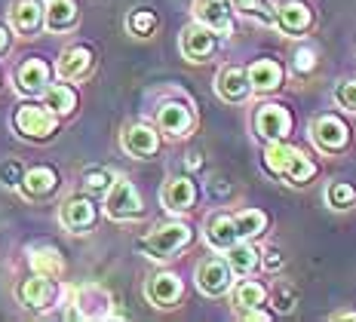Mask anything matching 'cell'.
Instances as JSON below:
<instances>
[{
  "mask_svg": "<svg viewBox=\"0 0 356 322\" xmlns=\"http://www.w3.org/2000/svg\"><path fill=\"white\" fill-rule=\"evenodd\" d=\"M240 239L243 236H240V230H236V221L231 215L218 212L206 221V243H209L215 252H227L234 243H240Z\"/></svg>",
  "mask_w": 356,
  "mask_h": 322,
  "instance_id": "obj_23",
  "label": "cell"
},
{
  "mask_svg": "<svg viewBox=\"0 0 356 322\" xmlns=\"http://www.w3.org/2000/svg\"><path fill=\"white\" fill-rule=\"evenodd\" d=\"M225 258H227V264L234 267V273H236V276H249V273H255V271H258V264H261V252H258L255 245L249 243V239H240V243H234L231 249L225 252Z\"/></svg>",
  "mask_w": 356,
  "mask_h": 322,
  "instance_id": "obj_26",
  "label": "cell"
},
{
  "mask_svg": "<svg viewBox=\"0 0 356 322\" xmlns=\"http://www.w3.org/2000/svg\"><path fill=\"white\" fill-rule=\"evenodd\" d=\"M255 132L264 141H286L289 132H292V114L283 104L267 102L255 111Z\"/></svg>",
  "mask_w": 356,
  "mask_h": 322,
  "instance_id": "obj_10",
  "label": "cell"
},
{
  "mask_svg": "<svg viewBox=\"0 0 356 322\" xmlns=\"http://www.w3.org/2000/svg\"><path fill=\"white\" fill-rule=\"evenodd\" d=\"M28 261H31V271H34V273L56 276V280L65 273L62 252H58L56 245H37V249L28 252Z\"/></svg>",
  "mask_w": 356,
  "mask_h": 322,
  "instance_id": "obj_27",
  "label": "cell"
},
{
  "mask_svg": "<svg viewBox=\"0 0 356 322\" xmlns=\"http://www.w3.org/2000/svg\"><path fill=\"white\" fill-rule=\"evenodd\" d=\"M16 298H19L22 307H28V310H34V313H43L58 301V280L56 276L34 273V276H28V280L19 282Z\"/></svg>",
  "mask_w": 356,
  "mask_h": 322,
  "instance_id": "obj_6",
  "label": "cell"
},
{
  "mask_svg": "<svg viewBox=\"0 0 356 322\" xmlns=\"http://www.w3.org/2000/svg\"><path fill=\"white\" fill-rule=\"evenodd\" d=\"M13 126H16V132L28 141H49L58 132V114L49 104L25 102V104H19L16 114H13Z\"/></svg>",
  "mask_w": 356,
  "mask_h": 322,
  "instance_id": "obj_2",
  "label": "cell"
},
{
  "mask_svg": "<svg viewBox=\"0 0 356 322\" xmlns=\"http://www.w3.org/2000/svg\"><path fill=\"white\" fill-rule=\"evenodd\" d=\"M234 6L227 0H194V19L200 25L212 28L215 34H234V19H231Z\"/></svg>",
  "mask_w": 356,
  "mask_h": 322,
  "instance_id": "obj_17",
  "label": "cell"
},
{
  "mask_svg": "<svg viewBox=\"0 0 356 322\" xmlns=\"http://www.w3.org/2000/svg\"><path fill=\"white\" fill-rule=\"evenodd\" d=\"M10 43H13V34L6 25H0V56H6L10 52Z\"/></svg>",
  "mask_w": 356,
  "mask_h": 322,
  "instance_id": "obj_40",
  "label": "cell"
},
{
  "mask_svg": "<svg viewBox=\"0 0 356 322\" xmlns=\"http://www.w3.org/2000/svg\"><path fill=\"white\" fill-rule=\"evenodd\" d=\"M273 13H277V28L286 37H301L314 25V13H310V6L304 0H286Z\"/></svg>",
  "mask_w": 356,
  "mask_h": 322,
  "instance_id": "obj_16",
  "label": "cell"
},
{
  "mask_svg": "<svg viewBox=\"0 0 356 322\" xmlns=\"http://www.w3.org/2000/svg\"><path fill=\"white\" fill-rule=\"evenodd\" d=\"M234 267L227 258H203L197 264V289L209 298H221L234 289Z\"/></svg>",
  "mask_w": 356,
  "mask_h": 322,
  "instance_id": "obj_7",
  "label": "cell"
},
{
  "mask_svg": "<svg viewBox=\"0 0 356 322\" xmlns=\"http://www.w3.org/2000/svg\"><path fill=\"white\" fill-rule=\"evenodd\" d=\"M264 169L270 172L273 178H286V182L295 184V187L310 184L316 178V172H320L307 154L298 151V147H292V145H286V141H267Z\"/></svg>",
  "mask_w": 356,
  "mask_h": 322,
  "instance_id": "obj_1",
  "label": "cell"
},
{
  "mask_svg": "<svg viewBox=\"0 0 356 322\" xmlns=\"http://www.w3.org/2000/svg\"><path fill=\"white\" fill-rule=\"evenodd\" d=\"M264 301H267V289L261 286V282H255V280H243L240 286L234 289V307L240 313L258 310Z\"/></svg>",
  "mask_w": 356,
  "mask_h": 322,
  "instance_id": "obj_28",
  "label": "cell"
},
{
  "mask_svg": "<svg viewBox=\"0 0 356 322\" xmlns=\"http://www.w3.org/2000/svg\"><path fill=\"white\" fill-rule=\"evenodd\" d=\"M25 166H22L19 160H3L0 163V184L3 187H13V191H19L22 182H25Z\"/></svg>",
  "mask_w": 356,
  "mask_h": 322,
  "instance_id": "obj_36",
  "label": "cell"
},
{
  "mask_svg": "<svg viewBox=\"0 0 356 322\" xmlns=\"http://www.w3.org/2000/svg\"><path fill=\"white\" fill-rule=\"evenodd\" d=\"M105 215L114 221H136L145 215L142 193L129 178H117L111 184V191L105 193Z\"/></svg>",
  "mask_w": 356,
  "mask_h": 322,
  "instance_id": "obj_5",
  "label": "cell"
},
{
  "mask_svg": "<svg viewBox=\"0 0 356 322\" xmlns=\"http://www.w3.org/2000/svg\"><path fill=\"white\" fill-rule=\"evenodd\" d=\"M215 49H218V34L212 28L194 22V25H188L181 31V56L188 62H206Z\"/></svg>",
  "mask_w": 356,
  "mask_h": 322,
  "instance_id": "obj_11",
  "label": "cell"
},
{
  "mask_svg": "<svg viewBox=\"0 0 356 322\" xmlns=\"http://www.w3.org/2000/svg\"><path fill=\"white\" fill-rule=\"evenodd\" d=\"M157 129L169 138H184L194 129V111L184 102H163L157 108Z\"/></svg>",
  "mask_w": 356,
  "mask_h": 322,
  "instance_id": "obj_12",
  "label": "cell"
},
{
  "mask_svg": "<svg viewBox=\"0 0 356 322\" xmlns=\"http://www.w3.org/2000/svg\"><path fill=\"white\" fill-rule=\"evenodd\" d=\"M114 182H117V175H114L111 169H105V166H92V169L83 172V187H86V193H95V197L108 193Z\"/></svg>",
  "mask_w": 356,
  "mask_h": 322,
  "instance_id": "obj_33",
  "label": "cell"
},
{
  "mask_svg": "<svg viewBox=\"0 0 356 322\" xmlns=\"http://www.w3.org/2000/svg\"><path fill=\"white\" fill-rule=\"evenodd\" d=\"M65 304H68V313H65L68 319H108V316H114V313H111V295L102 286H95V282L71 289V295Z\"/></svg>",
  "mask_w": 356,
  "mask_h": 322,
  "instance_id": "obj_4",
  "label": "cell"
},
{
  "mask_svg": "<svg viewBox=\"0 0 356 322\" xmlns=\"http://www.w3.org/2000/svg\"><path fill=\"white\" fill-rule=\"evenodd\" d=\"M215 92H218V99L225 102H246L249 92H252V83H249V71L236 68V65H227V68L218 71V77H215Z\"/></svg>",
  "mask_w": 356,
  "mask_h": 322,
  "instance_id": "obj_19",
  "label": "cell"
},
{
  "mask_svg": "<svg viewBox=\"0 0 356 322\" xmlns=\"http://www.w3.org/2000/svg\"><path fill=\"white\" fill-rule=\"evenodd\" d=\"M270 304L277 313H292L295 304H298V291H295V286H289L286 280H280L277 286L270 289Z\"/></svg>",
  "mask_w": 356,
  "mask_h": 322,
  "instance_id": "obj_35",
  "label": "cell"
},
{
  "mask_svg": "<svg viewBox=\"0 0 356 322\" xmlns=\"http://www.w3.org/2000/svg\"><path fill=\"white\" fill-rule=\"evenodd\" d=\"M191 239H194V230L184 221H166V224H160V227H154L151 234L142 239V249L147 252V258L166 261V258H172L175 252H181Z\"/></svg>",
  "mask_w": 356,
  "mask_h": 322,
  "instance_id": "obj_3",
  "label": "cell"
},
{
  "mask_svg": "<svg viewBox=\"0 0 356 322\" xmlns=\"http://www.w3.org/2000/svg\"><path fill=\"white\" fill-rule=\"evenodd\" d=\"M58 221H62V227L71 230V234H89V230L95 227V221H99V206L89 197H83V193H74V197L65 200L62 212H58Z\"/></svg>",
  "mask_w": 356,
  "mask_h": 322,
  "instance_id": "obj_9",
  "label": "cell"
},
{
  "mask_svg": "<svg viewBox=\"0 0 356 322\" xmlns=\"http://www.w3.org/2000/svg\"><path fill=\"white\" fill-rule=\"evenodd\" d=\"M145 295H147V301H151L154 307H160V310H169V307H175L178 301H181V295H184L181 276L172 273V271L154 273L151 280H147V286H145Z\"/></svg>",
  "mask_w": 356,
  "mask_h": 322,
  "instance_id": "obj_13",
  "label": "cell"
},
{
  "mask_svg": "<svg viewBox=\"0 0 356 322\" xmlns=\"http://www.w3.org/2000/svg\"><path fill=\"white\" fill-rule=\"evenodd\" d=\"M283 264H286V258H283V252L280 249H267L264 252V267L267 271H280Z\"/></svg>",
  "mask_w": 356,
  "mask_h": 322,
  "instance_id": "obj_39",
  "label": "cell"
},
{
  "mask_svg": "<svg viewBox=\"0 0 356 322\" xmlns=\"http://www.w3.org/2000/svg\"><path fill=\"white\" fill-rule=\"evenodd\" d=\"M126 28L136 37H151L157 31V13L147 10V6H138V10H132L129 16H126Z\"/></svg>",
  "mask_w": 356,
  "mask_h": 322,
  "instance_id": "obj_31",
  "label": "cell"
},
{
  "mask_svg": "<svg viewBox=\"0 0 356 322\" xmlns=\"http://www.w3.org/2000/svg\"><path fill=\"white\" fill-rule=\"evenodd\" d=\"M92 62H95L92 49L83 47V43H77V47H68L62 56H58L56 74L62 80H83L86 74L92 71Z\"/></svg>",
  "mask_w": 356,
  "mask_h": 322,
  "instance_id": "obj_20",
  "label": "cell"
},
{
  "mask_svg": "<svg viewBox=\"0 0 356 322\" xmlns=\"http://www.w3.org/2000/svg\"><path fill=\"white\" fill-rule=\"evenodd\" d=\"M160 200H163V206H166L169 212H191L194 203H197V184L191 182L188 175L169 178V182L163 184Z\"/></svg>",
  "mask_w": 356,
  "mask_h": 322,
  "instance_id": "obj_21",
  "label": "cell"
},
{
  "mask_svg": "<svg viewBox=\"0 0 356 322\" xmlns=\"http://www.w3.org/2000/svg\"><path fill=\"white\" fill-rule=\"evenodd\" d=\"M22 197L31 200V203H43L58 191V172L49 166H31L25 172V182H22Z\"/></svg>",
  "mask_w": 356,
  "mask_h": 322,
  "instance_id": "obj_18",
  "label": "cell"
},
{
  "mask_svg": "<svg viewBox=\"0 0 356 322\" xmlns=\"http://www.w3.org/2000/svg\"><path fill=\"white\" fill-rule=\"evenodd\" d=\"M243 316H246V319H270V313L258 307V310H249V313H243Z\"/></svg>",
  "mask_w": 356,
  "mask_h": 322,
  "instance_id": "obj_42",
  "label": "cell"
},
{
  "mask_svg": "<svg viewBox=\"0 0 356 322\" xmlns=\"http://www.w3.org/2000/svg\"><path fill=\"white\" fill-rule=\"evenodd\" d=\"M47 104L56 111L58 117H71L77 111V89L68 83H56L47 89Z\"/></svg>",
  "mask_w": 356,
  "mask_h": 322,
  "instance_id": "obj_29",
  "label": "cell"
},
{
  "mask_svg": "<svg viewBox=\"0 0 356 322\" xmlns=\"http://www.w3.org/2000/svg\"><path fill=\"white\" fill-rule=\"evenodd\" d=\"M310 138L323 154H341L350 145V129L338 114H323L310 123Z\"/></svg>",
  "mask_w": 356,
  "mask_h": 322,
  "instance_id": "obj_8",
  "label": "cell"
},
{
  "mask_svg": "<svg viewBox=\"0 0 356 322\" xmlns=\"http://www.w3.org/2000/svg\"><path fill=\"white\" fill-rule=\"evenodd\" d=\"M227 3H231V0H227Z\"/></svg>",
  "mask_w": 356,
  "mask_h": 322,
  "instance_id": "obj_44",
  "label": "cell"
},
{
  "mask_svg": "<svg viewBox=\"0 0 356 322\" xmlns=\"http://www.w3.org/2000/svg\"><path fill=\"white\" fill-rule=\"evenodd\" d=\"M231 6L236 13H243L246 19H258L264 25H277V13L267 10L264 0H231Z\"/></svg>",
  "mask_w": 356,
  "mask_h": 322,
  "instance_id": "obj_34",
  "label": "cell"
},
{
  "mask_svg": "<svg viewBox=\"0 0 356 322\" xmlns=\"http://www.w3.org/2000/svg\"><path fill=\"white\" fill-rule=\"evenodd\" d=\"M325 203H329L335 212H344V209L356 206V187L347 182H332L329 191H325Z\"/></svg>",
  "mask_w": 356,
  "mask_h": 322,
  "instance_id": "obj_32",
  "label": "cell"
},
{
  "mask_svg": "<svg viewBox=\"0 0 356 322\" xmlns=\"http://www.w3.org/2000/svg\"><path fill=\"white\" fill-rule=\"evenodd\" d=\"M335 102L341 104V108H347V111H356V77L353 80H341V83L335 86Z\"/></svg>",
  "mask_w": 356,
  "mask_h": 322,
  "instance_id": "obj_38",
  "label": "cell"
},
{
  "mask_svg": "<svg viewBox=\"0 0 356 322\" xmlns=\"http://www.w3.org/2000/svg\"><path fill=\"white\" fill-rule=\"evenodd\" d=\"M53 68L43 58H25L16 71V89L22 95H47Z\"/></svg>",
  "mask_w": 356,
  "mask_h": 322,
  "instance_id": "obj_15",
  "label": "cell"
},
{
  "mask_svg": "<svg viewBox=\"0 0 356 322\" xmlns=\"http://www.w3.org/2000/svg\"><path fill=\"white\" fill-rule=\"evenodd\" d=\"M292 68H295L298 77H307V74H314L316 71V52L310 49V47H301L292 56Z\"/></svg>",
  "mask_w": 356,
  "mask_h": 322,
  "instance_id": "obj_37",
  "label": "cell"
},
{
  "mask_svg": "<svg viewBox=\"0 0 356 322\" xmlns=\"http://www.w3.org/2000/svg\"><path fill=\"white\" fill-rule=\"evenodd\" d=\"M246 71H249V83L255 92H273V89L283 86V77H286L283 65L273 62V58H258Z\"/></svg>",
  "mask_w": 356,
  "mask_h": 322,
  "instance_id": "obj_24",
  "label": "cell"
},
{
  "mask_svg": "<svg viewBox=\"0 0 356 322\" xmlns=\"http://www.w3.org/2000/svg\"><path fill=\"white\" fill-rule=\"evenodd\" d=\"M234 221H236V230H240L243 239H255L267 230V215L261 209H243V212L234 215Z\"/></svg>",
  "mask_w": 356,
  "mask_h": 322,
  "instance_id": "obj_30",
  "label": "cell"
},
{
  "mask_svg": "<svg viewBox=\"0 0 356 322\" xmlns=\"http://www.w3.org/2000/svg\"><path fill=\"white\" fill-rule=\"evenodd\" d=\"M335 319H356V313H350V310H344V313H335Z\"/></svg>",
  "mask_w": 356,
  "mask_h": 322,
  "instance_id": "obj_43",
  "label": "cell"
},
{
  "mask_svg": "<svg viewBox=\"0 0 356 322\" xmlns=\"http://www.w3.org/2000/svg\"><path fill=\"white\" fill-rule=\"evenodd\" d=\"M43 22H47V28L53 34H65L71 28H77L80 13L74 6V0H47V16H43Z\"/></svg>",
  "mask_w": 356,
  "mask_h": 322,
  "instance_id": "obj_25",
  "label": "cell"
},
{
  "mask_svg": "<svg viewBox=\"0 0 356 322\" xmlns=\"http://www.w3.org/2000/svg\"><path fill=\"white\" fill-rule=\"evenodd\" d=\"M43 16H47V6H40L37 0H16V3H13V10H10L13 28H16L19 34H25V37L37 34L43 25H47Z\"/></svg>",
  "mask_w": 356,
  "mask_h": 322,
  "instance_id": "obj_22",
  "label": "cell"
},
{
  "mask_svg": "<svg viewBox=\"0 0 356 322\" xmlns=\"http://www.w3.org/2000/svg\"><path fill=\"white\" fill-rule=\"evenodd\" d=\"M120 145H123V151L129 156H136V160H147V156H154L160 151V132L154 129V126H147V123H132V126H126L123 129Z\"/></svg>",
  "mask_w": 356,
  "mask_h": 322,
  "instance_id": "obj_14",
  "label": "cell"
},
{
  "mask_svg": "<svg viewBox=\"0 0 356 322\" xmlns=\"http://www.w3.org/2000/svg\"><path fill=\"white\" fill-rule=\"evenodd\" d=\"M184 166H188V169H200V166H203V156H200V154H188Z\"/></svg>",
  "mask_w": 356,
  "mask_h": 322,
  "instance_id": "obj_41",
  "label": "cell"
}]
</instances>
